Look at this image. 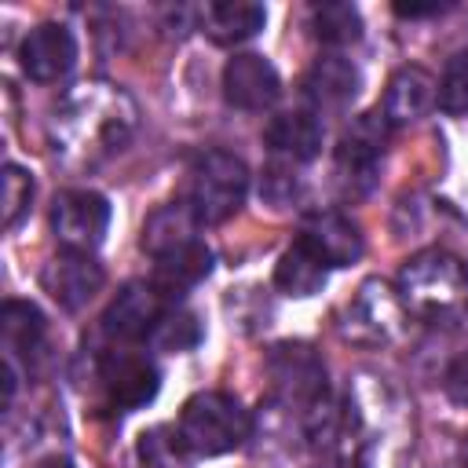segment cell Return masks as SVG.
Here are the masks:
<instances>
[{"instance_id": "6da1fadb", "label": "cell", "mask_w": 468, "mask_h": 468, "mask_svg": "<svg viewBox=\"0 0 468 468\" xmlns=\"http://www.w3.org/2000/svg\"><path fill=\"white\" fill-rule=\"evenodd\" d=\"M329 453L340 468H406L413 457V413L380 377H355L336 406Z\"/></svg>"}, {"instance_id": "7a4b0ae2", "label": "cell", "mask_w": 468, "mask_h": 468, "mask_svg": "<svg viewBox=\"0 0 468 468\" xmlns=\"http://www.w3.org/2000/svg\"><path fill=\"white\" fill-rule=\"evenodd\" d=\"M135 124H139V106L121 84L88 80L58 99L48 135L62 165L95 168L132 143Z\"/></svg>"}, {"instance_id": "3957f363", "label": "cell", "mask_w": 468, "mask_h": 468, "mask_svg": "<svg viewBox=\"0 0 468 468\" xmlns=\"http://www.w3.org/2000/svg\"><path fill=\"white\" fill-rule=\"evenodd\" d=\"M406 314L420 322H453L468 311V263L446 249L410 256L395 285Z\"/></svg>"}, {"instance_id": "277c9868", "label": "cell", "mask_w": 468, "mask_h": 468, "mask_svg": "<svg viewBox=\"0 0 468 468\" xmlns=\"http://www.w3.org/2000/svg\"><path fill=\"white\" fill-rule=\"evenodd\" d=\"M249 194V168L227 150H201L186 172V208L201 227L230 219Z\"/></svg>"}, {"instance_id": "5b68a950", "label": "cell", "mask_w": 468, "mask_h": 468, "mask_svg": "<svg viewBox=\"0 0 468 468\" xmlns=\"http://www.w3.org/2000/svg\"><path fill=\"white\" fill-rule=\"evenodd\" d=\"M179 439L190 453L201 457H216V453H230L238 450L249 431H252V417L249 410L223 391H197L194 399H186L183 413H179Z\"/></svg>"}, {"instance_id": "8992f818", "label": "cell", "mask_w": 468, "mask_h": 468, "mask_svg": "<svg viewBox=\"0 0 468 468\" xmlns=\"http://www.w3.org/2000/svg\"><path fill=\"white\" fill-rule=\"evenodd\" d=\"M267 377L274 399L292 410L303 428L329 406L325 362L307 344H274L267 351Z\"/></svg>"}, {"instance_id": "52a82bcc", "label": "cell", "mask_w": 468, "mask_h": 468, "mask_svg": "<svg viewBox=\"0 0 468 468\" xmlns=\"http://www.w3.org/2000/svg\"><path fill=\"white\" fill-rule=\"evenodd\" d=\"M388 128L391 124L384 121L380 110L362 113L344 128L333 165H336V183L347 197H362L373 190L380 161H384V146H388Z\"/></svg>"}, {"instance_id": "ba28073f", "label": "cell", "mask_w": 468, "mask_h": 468, "mask_svg": "<svg viewBox=\"0 0 468 468\" xmlns=\"http://www.w3.org/2000/svg\"><path fill=\"white\" fill-rule=\"evenodd\" d=\"M402 322H406V307H402L399 292L388 289L380 278H369L347 300L340 333L355 344H373L377 347V344H391L402 333Z\"/></svg>"}, {"instance_id": "9c48e42d", "label": "cell", "mask_w": 468, "mask_h": 468, "mask_svg": "<svg viewBox=\"0 0 468 468\" xmlns=\"http://www.w3.org/2000/svg\"><path fill=\"white\" fill-rule=\"evenodd\" d=\"M110 227V201L95 190H62L51 205V230L62 252H91Z\"/></svg>"}, {"instance_id": "30bf717a", "label": "cell", "mask_w": 468, "mask_h": 468, "mask_svg": "<svg viewBox=\"0 0 468 468\" xmlns=\"http://www.w3.org/2000/svg\"><path fill=\"white\" fill-rule=\"evenodd\" d=\"M176 307V300L154 282H128L102 314V329L117 340H150L157 322Z\"/></svg>"}, {"instance_id": "8fae6325", "label": "cell", "mask_w": 468, "mask_h": 468, "mask_svg": "<svg viewBox=\"0 0 468 468\" xmlns=\"http://www.w3.org/2000/svg\"><path fill=\"white\" fill-rule=\"evenodd\" d=\"M99 384L106 391V402L117 410H139L146 406L157 388H161V373L146 355L135 351H106L99 358Z\"/></svg>"}, {"instance_id": "7c38bea8", "label": "cell", "mask_w": 468, "mask_h": 468, "mask_svg": "<svg viewBox=\"0 0 468 468\" xmlns=\"http://www.w3.org/2000/svg\"><path fill=\"white\" fill-rule=\"evenodd\" d=\"M18 62H22V73L29 80L55 84L77 66V40H73V33L66 26L44 22V26L26 33V40L18 48Z\"/></svg>"}, {"instance_id": "4fadbf2b", "label": "cell", "mask_w": 468, "mask_h": 468, "mask_svg": "<svg viewBox=\"0 0 468 468\" xmlns=\"http://www.w3.org/2000/svg\"><path fill=\"white\" fill-rule=\"evenodd\" d=\"M278 95H282V77L263 55H234L223 66V99L234 110L263 113L278 102Z\"/></svg>"}, {"instance_id": "5bb4252c", "label": "cell", "mask_w": 468, "mask_h": 468, "mask_svg": "<svg viewBox=\"0 0 468 468\" xmlns=\"http://www.w3.org/2000/svg\"><path fill=\"white\" fill-rule=\"evenodd\" d=\"M325 267H351L362 260V234L358 227L340 216L336 208H314L300 219V238Z\"/></svg>"}, {"instance_id": "9a60e30c", "label": "cell", "mask_w": 468, "mask_h": 468, "mask_svg": "<svg viewBox=\"0 0 468 468\" xmlns=\"http://www.w3.org/2000/svg\"><path fill=\"white\" fill-rule=\"evenodd\" d=\"M362 88V73L344 55H322L303 77V95L314 106V113H340L355 102Z\"/></svg>"}, {"instance_id": "2e32d148", "label": "cell", "mask_w": 468, "mask_h": 468, "mask_svg": "<svg viewBox=\"0 0 468 468\" xmlns=\"http://www.w3.org/2000/svg\"><path fill=\"white\" fill-rule=\"evenodd\" d=\"M102 282H106V271L91 260V252H58L44 267V289L66 311H80L88 300H95Z\"/></svg>"}, {"instance_id": "e0dca14e", "label": "cell", "mask_w": 468, "mask_h": 468, "mask_svg": "<svg viewBox=\"0 0 468 468\" xmlns=\"http://www.w3.org/2000/svg\"><path fill=\"white\" fill-rule=\"evenodd\" d=\"M435 99H439L435 77L424 66H402L388 80L384 110L380 113H384L388 124H413V121H420L435 106Z\"/></svg>"}, {"instance_id": "ac0fdd59", "label": "cell", "mask_w": 468, "mask_h": 468, "mask_svg": "<svg viewBox=\"0 0 468 468\" xmlns=\"http://www.w3.org/2000/svg\"><path fill=\"white\" fill-rule=\"evenodd\" d=\"M263 139H267V146H271L278 157H285V161H292V165H303V161H314V157L322 154L325 128H322V121H318L314 113H307V110H289V113L271 117Z\"/></svg>"}, {"instance_id": "d6986e66", "label": "cell", "mask_w": 468, "mask_h": 468, "mask_svg": "<svg viewBox=\"0 0 468 468\" xmlns=\"http://www.w3.org/2000/svg\"><path fill=\"white\" fill-rule=\"evenodd\" d=\"M263 22H267L263 4H249V0H212L201 7V29L216 44H241L256 37Z\"/></svg>"}, {"instance_id": "ffe728a7", "label": "cell", "mask_w": 468, "mask_h": 468, "mask_svg": "<svg viewBox=\"0 0 468 468\" xmlns=\"http://www.w3.org/2000/svg\"><path fill=\"white\" fill-rule=\"evenodd\" d=\"M197 216L186 208V201H176V205H161L157 212H150V219L143 223V249L161 260L183 245H194L201 241L197 238Z\"/></svg>"}, {"instance_id": "44dd1931", "label": "cell", "mask_w": 468, "mask_h": 468, "mask_svg": "<svg viewBox=\"0 0 468 468\" xmlns=\"http://www.w3.org/2000/svg\"><path fill=\"white\" fill-rule=\"evenodd\" d=\"M208 271H212V249L205 241H194V245H183V249L161 256L154 263V278L150 282L157 289H165L172 300H179V292H186L197 282H205Z\"/></svg>"}, {"instance_id": "7402d4cb", "label": "cell", "mask_w": 468, "mask_h": 468, "mask_svg": "<svg viewBox=\"0 0 468 468\" xmlns=\"http://www.w3.org/2000/svg\"><path fill=\"white\" fill-rule=\"evenodd\" d=\"M325 278H329V267L303 241H292L274 267V285L285 296H314L325 285Z\"/></svg>"}, {"instance_id": "603a6c76", "label": "cell", "mask_w": 468, "mask_h": 468, "mask_svg": "<svg viewBox=\"0 0 468 468\" xmlns=\"http://www.w3.org/2000/svg\"><path fill=\"white\" fill-rule=\"evenodd\" d=\"M311 29L329 48H347L362 37V15L347 0H325L311 7Z\"/></svg>"}, {"instance_id": "cb8c5ba5", "label": "cell", "mask_w": 468, "mask_h": 468, "mask_svg": "<svg viewBox=\"0 0 468 468\" xmlns=\"http://www.w3.org/2000/svg\"><path fill=\"white\" fill-rule=\"evenodd\" d=\"M44 311L29 300H7L4 311H0V333H4V344L7 351H37L40 340H44Z\"/></svg>"}, {"instance_id": "d4e9b609", "label": "cell", "mask_w": 468, "mask_h": 468, "mask_svg": "<svg viewBox=\"0 0 468 468\" xmlns=\"http://www.w3.org/2000/svg\"><path fill=\"white\" fill-rule=\"evenodd\" d=\"M197 340H201V322H197V314H190L183 307H172L150 333V344L161 351H190Z\"/></svg>"}, {"instance_id": "484cf974", "label": "cell", "mask_w": 468, "mask_h": 468, "mask_svg": "<svg viewBox=\"0 0 468 468\" xmlns=\"http://www.w3.org/2000/svg\"><path fill=\"white\" fill-rule=\"evenodd\" d=\"M0 201H4V227L11 230L29 212V205H33V176L22 165H7L4 168V194H0Z\"/></svg>"}, {"instance_id": "4316f807", "label": "cell", "mask_w": 468, "mask_h": 468, "mask_svg": "<svg viewBox=\"0 0 468 468\" xmlns=\"http://www.w3.org/2000/svg\"><path fill=\"white\" fill-rule=\"evenodd\" d=\"M439 106L453 117L468 113V51L453 55L439 80Z\"/></svg>"}, {"instance_id": "83f0119b", "label": "cell", "mask_w": 468, "mask_h": 468, "mask_svg": "<svg viewBox=\"0 0 468 468\" xmlns=\"http://www.w3.org/2000/svg\"><path fill=\"white\" fill-rule=\"evenodd\" d=\"M183 450L186 446H183L179 431H165V428L143 435V442H139V457L146 461V468H172V461H179Z\"/></svg>"}, {"instance_id": "f1b7e54d", "label": "cell", "mask_w": 468, "mask_h": 468, "mask_svg": "<svg viewBox=\"0 0 468 468\" xmlns=\"http://www.w3.org/2000/svg\"><path fill=\"white\" fill-rule=\"evenodd\" d=\"M260 194L274 205V208H282V205H289V201H296V194H300V183H296V176H292V161H278V165H271L267 168V176H263V183H260Z\"/></svg>"}, {"instance_id": "f546056e", "label": "cell", "mask_w": 468, "mask_h": 468, "mask_svg": "<svg viewBox=\"0 0 468 468\" xmlns=\"http://www.w3.org/2000/svg\"><path fill=\"white\" fill-rule=\"evenodd\" d=\"M442 391L450 395V402L468 406V351L450 362V369H446V377H442Z\"/></svg>"}, {"instance_id": "4dcf8cb0", "label": "cell", "mask_w": 468, "mask_h": 468, "mask_svg": "<svg viewBox=\"0 0 468 468\" xmlns=\"http://www.w3.org/2000/svg\"><path fill=\"white\" fill-rule=\"evenodd\" d=\"M453 4H439V0H431V4H395V15H402V18H424V15H442Z\"/></svg>"}, {"instance_id": "1f68e13d", "label": "cell", "mask_w": 468, "mask_h": 468, "mask_svg": "<svg viewBox=\"0 0 468 468\" xmlns=\"http://www.w3.org/2000/svg\"><path fill=\"white\" fill-rule=\"evenodd\" d=\"M37 468H73V461H69V457H48V461H40Z\"/></svg>"}, {"instance_id": "d6a6232c", "label": "cell", "mask_w": 468, "mask_h": 468, "mask_svg": "<svg viewBox=\"0 0 468 468\" xmlns=\"http://www.w3.org/2000/svg\"><path fill=\"white\" fill-rule=\"evenodd\" d=\"M464 468H468V450H464Z\"/></svg>"}]
</instances>
